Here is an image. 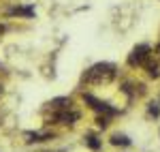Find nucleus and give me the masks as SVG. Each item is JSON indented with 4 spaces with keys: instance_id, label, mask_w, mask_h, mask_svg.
<instances>
[{
    "instance_id": "f257e3e1",
    "label": "nucleus",
    "mask_w": 160,
    "mask_h": 152,
    "mask_svg": "<svg viewBox=\"0 0 160 152\" xmlns=\"http://www.w3.org/2000/svg\"><path fill=\"white\" fill-rule=\"evenodd\" d=\"M113 75H115L113 64L100 62V64H94V66L88 71V73H86V79H88V81H109Z\"/></svg>"
},
{
    "instance_id": "f03ea898",
    "label": "nucleus",
    "mask_w": 160,
    "mask_h": 152,
    "mask_svg": "<svg viewBox=\"0 0 160 152\" xmlns=\"http://www.w3.org/2000/svg\"><path fill=\"white\" fill-rule=\"evenodd\" d=\"M149 45H137L135 50L130 51V56H128V64L130 66H141V64H145L149 60Z\"/></svg>"
},
{
    "instance_id": "7ed1b4c3",
    "label": "nucleus",
    "mask_w": 160,
    "mask_h": 152,
    "mask_svg": "<svg viewBox=\"0 0 160 152\" xmlns=\"http://www.w3.org/2000/svg\"><path fill=\"white\" fill-rule=\"evenodd\" d=\"M83 101L90 103V107H92V109H96V112H102V114H107V116H113V114H115V109H113V107H109L107 103L98 101V99H94L92 94H86V97H83Z\"/></svg>"
},
{
    "instance_id": "20e7f679",
    "label": "nucleus",
    "mask_w": 160,
    "mask_h": 152,
    "mask_svg": "<svg viewBox=\"0 0 160 152\" xmlns=\"http://www.w3.org/2000/svg\"><path fill=\"white\" fill-rule=\"evenodd\" d=\"M53 120L60 122V124H73V122L79 120V114H77V112H68V109H64V112L53 114Z\"/></svg>"
},
{
    "instance_id": "39448f33",
    "label": "nucleus",
    "mask_w": 160,
    "mask_h": 152,
    "mask_svg": "<svg viewBox=\"0 0 160 152\" xmlns=\"http://www.w3.org/2000/svg\"><path fill=\"white\" fill-rule=\"evenodd\" d=\"M9 15H24V17H32L34 15V9L32 7H13Z\"/></svg>"
},
{
    "instance_id": "423d86ee",
    "label": "nucleus",
    "mask_w": 160,
    "mask_h": 152,
    "mask_svg": "<svg viewBox=\"0 0 160 152\" xmlns=\"http://www.w3.org/2000/svg\"><path fill=\"white\" fill-rule=\"evenodd\" d=\"M45 139H51L49 133H30L28 135V141L32 144V141H45Z\"/></svg>"
},
{
    "instance_id": "0eeeda50",
    "label": "nucleus",
    "mask_w": 160,
    "mask_h": 152,
    "mask_svg": "<svg viewBox=\"0 0 160 152\" xmlns=\"http://www.w3.org/2000/svg\"><path fill=\"white\" fill-rule=\"evenodd\" d=\"M111 144L113 146H130V139L126 135H113L111 137Z\"/></svg>"
},
{
    "instance_id": "6e6552de",
    "label": "nucleus",
    "mask_w": 160,
    "mask_h": 152,
    "mask_svg": "<svg viewBox=\"0 0 160 152\" xmlns=\"http://www.w3.org/2000/svg\"><path fill=\"white\" fill-rule=\"evenodd\" d=\"M49 105L53 109H62V107H68V105H71V99H64V97H62V99H53Z\"/></svg>"
},
{
    "instance_id": "1a4fd4ad",
    "label": "nucleus",
    "mask_w": 160,
    "mask_h": 152,
    "mask_svg": "<svg viewBox=\"0 0 160 152\" xmlns=\"http://www.w3.org/2000/svg\"><path fill=\"white\" fill-rule=\"evenodd\" d=\"M88 146H90V148H94V150H98V148H100V141L96 139L94 135H90V137H88Z\"/></svg>"
},
{
    "instance_id": "9d476101",
    "label": "nucleus",
    "mask_w": 160,
    "mask_h": 152,
    "mask_svg": "<svg viewBox=\"0 0 160 152\" xmlns=\"http://www.w3.org/2000/svg\"><path fill=\"white\" fill-rule=\"evenodd\" d=\"M96 122H98V127H102V128H105L107 124H109V118H107V116H100V118L96 120Z\"/></svg>"
},
{
    "instance_id": "9b49d317",
    "label": "nucleus",
    "mask_w": 160,
    "mask_h": 152,
    "mask_svg": "<svg viewBox=\"0 0 160 152\" xmlns=\"http://www.w3.org/2000/svg\"><path fill=\"white\" fill-rule=\"evenodd\" d=\"M4 30H7V28H4V26L0 24V37H2V34H4Z\"/></svg>"
},
{
    "instance_id": "f8f14e48",
    "label": "nucleus",
    "mask_w": 160,
    "mask_h": 152,
    "mask_svg": "<svg viewBox=\"0 0 160 152\" xmlns=\"http://www.w3.org/2000/svg\"><path fill=\"white\" fill-rule=\"evenodd\" d=\"M158 51H160V45H158Z\"/></svg>"
}]
</instances>
